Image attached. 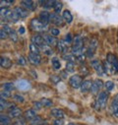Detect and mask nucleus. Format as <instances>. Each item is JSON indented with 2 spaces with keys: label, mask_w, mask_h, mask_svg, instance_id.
I'll return each instance as SVG.
<instances>
[{
  "label": "nucleus",
  "mask_w": 118,
  "mask_h": 125,
  "mask_svg": "<svg viewBox=\"0 0 118 125\" xmlns=\"http://www.w3.org/2000/svg\"><path fill=\"white\" fill-rule=\"evenodd\" d=\"M62 7H63V4L62 2H59V1H55V4L53 6V10H54V13L56 14H59L62 10Z\"/></svg>",
  "instance_id": "cd10ccee"
},
{
  "label": "nucleus",
  "mask_w": 118,
  "mask_h": 125,
  "mask_svg": "<svg viewBox=\"0 0 118 125\" xmlns=\"http://www.w3.org/2000/svg\"><path fill=\"white\" fill-rule=\"evenodd\" d=\"M17 87L19 90H22V91H27L28 89L31 88V85H30L29 82L25 81V80H21L17 83Z\"/></svg>",
  "instance_id": "5701e85b"
},
{
  "label": "nucleus",
  "mask_w": 118,
  "mask_h": 125,
  "mask_svg": "<svg viewBox=\"0 0 118 125\" xmlns=\"http://www.w3.org/2000/svg\"><path fill=\"white\" fill-rule=\"evenodd\" d=\"M17 63L19 64V65H26L27 64V59L25 58V57H23V56H20L19 58H18V60H17Z\"/></svg>",
  "instance_id": "79ce46f5"
},
{
  "label": "nucleus",
  "mask_w": 118,
  "mask_h": 125,
  "mask_svg": "<svg viewBox=\"0 0 118 125\" xmlns=\"http://www.w3.org/2000/svg\"><path fill=\"white\" fill-rule=\"evenodd\" d=\"M104 87L106 88L107 91H112L114 89V83L112 81H107L105 84H104Z\"/></svg>",
  "instance_id": "4c0bfd02"
},
{
  "label": "nucleus",
  "mask_w": 118,
  "mask_h": 125,
  "mask_svg": "<svg viewBox=\"0 0 118 125\" xmlns=\"http://www.w3.org/2000/svg\"><path fill=\"white\" fill-rule=\"evenodd\" d=\"M73 40H74V38H72V35L69 33V34H67L66 36H65V42H67V43H71L72 42H73Z\"/></svg>",
  "instance_id": "a18cd8bd"
},
{
  "label": "nucleus",
  "mask_w": 118,
  "mask_h": 125,
  "mask_svg": "<svg viewBox=\"0 0 118 125\" xmlns=\"http://www.w3.org/2000/svg\"><path fill=\"white\" fill-rule=\"evenodd\" d=\"M40 50H41L44 54H46V55H51V54L53 53L51 46H49V45H47V44H44L42 47H40Z\"/></svg>",
  "instance_id": "c85d7f7f"
},
{
  "label": "nucleus",
  "mask_w": 118,
  "mask_h": 125,
  "mask_svg": "<svg viewBox=\"0 0 118 125\" xmlns=\"http://www.w3.org/2000/svg\"><path fill=\"white\" fill-rule=\"evenodd\" d=\"M42 37H43V40H44V42L47 45H49V46H52V45H55V44L57 45V42H56L55 38L53 36H51L50 34H45Z\"/></svg>",
  "instance_id": "ddd939ff"
},
{
  "label": "nucleus",
  "mask_w": 118,
  "mask_h": 125,
  "mask_svg": "<svg viewBox=\"0 0 118 125\" xmlns=\"http://www.w3.org/2000/svg\"><path fill=\"white\" fill-rule=\"evenodd\" d=\"M102 65H103V69H104L105 74H113V73H115L112 65L109 63V62H107L106 60L102 62Z\"/></svg>",
  "instance_id": "4be33fe9"
},
{
  "label": "nucleus",
  "mask_w": 118,
  "mask_h": 125,
  "mask_svg": "<svg viewBox=\"0 0 118 125\" xmlns=\"http://www.w3.org/2000/svg\"><path fill=\"white\" fill-rule=\"evenodd\" d=\"M10 97H11V94H10V92L5 91V90L1 92V98L6 99V98H10Z\"/></svg>",
  "instance_id": "49530a36"
},
{
  "label": "nucleus",
  "mask_w": 118,
  "mask_h": 125,
  "mask_svg": "<svg viewBox=\"0 0 118 125\" xmlns=\"http://www.w3.org/2000/svg\"><path fill=\"white\" fill-rule=\"evenodd\" d=\"M0 3H1V5H3V4H5V5H12L13 3H14V1L13 0H1L0 1Z\"/></svg>",
  "instance_id": "09e8293b"
},
{
  "label": "nucleus",
  "mask_w": 118,
  "mask_h": 125,
  "mask_svg": "<svg viewBox=\"0 0 118 125\" xmlns=\"http://www.w3.org/2000/svg\"><path fill=\"white\" fill-rule=\"evenodd\" d=\"M31 27L34 31H36V32H43V31H45V29H46V25L41 23L40 20L37 19V18H35L31 21Z\"/></svg>",
  "instance_id": "f03ea898"
},
{
  "label": "nucleus",
  "mask_w": 118,
  "mask_h": 125,
  "mask_svg": "<svg viewBox=\"0 0 118 125\" xmlns=\"http://www.w3.org/2000/svg\"><path fill=\"white\" fill-rule=\"evenodd\" d=\"M68 125H77V124H75V123H69Z\"/></svg>",
  "instance_id": "603ef678"
},
{
  "label": "nucleus",
  "mask_w": 118,
  "mask_h": 125,
  "mask_svg": "<svg viewBox=\"0 0 118 125\" xmlns=\"http://www.w3.org/2000/svg\"><path fill=\"white\" fill-rule=\"evenodd\" d=\"M21 4H22V7L25 8L26 10L34 11L37 8V3H35L32 0H23V1H21Z\"/></svg>",
  "instance_id": "1a4fd4ad"
},
{
  "label": "nucleus",
  "mask_w": 118,
  "mask_h": 125,
  "mask_svg": "<svg viewBox=\"0 0 118 125\" xmlns=\"http://www.w3.org/2000/svg\"><path fill=\"white\" fill-rule=\"evenodd\" d=\"M28 61L32 65H39V64H40V62H41V56H40V54L30 53L29 56H28Z\"/></svg>",
  "instance_id": "39448f33"
},
{
  "label": "nucleus",
  "mask_w": 118,
  "mask_h": 125,
  "mask_svg": "<svg viewBox=\"0 0 118 125\" xmlns=\"http://www.w3.org/2000/svg\"><path fill=\"white\" fill-rule=\"evenodd\" d=\"M0 124H1V125H11L10 117L8 115L1 114V115H0Z\"/></svg>",
  "instance_id": "393cba45"
},
{
  "label": "nucleus",
  "mask_w": 118,
  "mask_h": 125,
  "mask_svg": "<svg viewBox=\"0 0 118 125\" xmlns=\"http://www.w3.org/2000/svg\"><path fill=\"white\" fill-rule=\"evenodd\" d=\"M57 49L58 51L62 53L63 55L64 54H67V51H68V45H67V42L64 41V40H60L57 42Z\"/></svg>",
  "instance_id": "6e6552de"
},
{
  "label": "nucleus",
  "mask_w": 118,
  "mask_h": 125,
  "mask_svg": "<svg viewBox=\"0 0 118 125\" xmlns=\"http://www.w3.org/2000/svg\"><path fill=\"white\" fill-rule=\"evenodd\" d=\"M50 81L54 84H57L58 82H60V76H51L50 77Z\"/></svg>",
  "instance_id": "de8ad7c7"
},
{
  "label": "nucleus",
  "mask_w": 118,
  "mask_h": 125,
  "mask_svg": "<svg viewBox=\"0 0 118 125\" xmlns=\"http://www.w3.org/2000/svg\"><path fill=\"white\" fill-rule=\"evenodd\" d=\"M39 3L41 4L45 8H51V7L53 8V6L55 4V1H39Z\"/></svg>",
  "instance_id": "72a5a7b5"
},
{
  "label": "nucleus",
  "mask_w": 118,
  "mask_h": 125,
  "mask_svg": "<svg viewBox=\"0 0 118 125\" xmlns=\"http://www.w3.org/2000/svg\"><path fill=\"white\" fill-rule=\"evenodd\" d=\"M51 115L54 116L56 119H63L65 116V113L60 108H52L51 109Z\"/></svg>",
  "instance_id": "dca6fc26"
},
{
  "label": "nucleus",
  "mask_w": 118,
  "mask_h": 125,
  "mask_svg": "<svg viewBox=\"0 0 118 125\" xmlns=\"http://www.w3.org/2000/svg\"><path fill=\"white\" fill-rule=\"evenodd\" d=\"M11 125H15V124H14V123H12V124H11Z\"/></svg>",
  "instance_id": "864d4df0"
},
{
  "label": "nucleus",
  "mask_w": 118,
  "mask_h": 125,
  "mask_svg": "<svg viewBox=\"0 0 118 125\" xmlns=\"http://www.w3.org/2000/svg\"><path fill=\"white\" fill-rule=\"evenodd\" d=\"M3 88H4V90H5V91L11 92V91H13V90H14L15 86H14V84H13V83L7 82V83H4V84H3Z\"/></svg>",
  "instance_id": "c9c22d12"
},
{
  "label": "nucleus",
  "mask_w": 118,
  "mask_h": 125,
  "mask_svg": "<svg viewBox=\"0 0 118 125\" xmlns=\"http://www.w3.org/2000/svg\"><path fill=\"white\" fill-rule=\"evenodd\" d=\"M40 48L39 46H37L34 43L30 44V53H34V54H39L40 53Z\"/></svg>",
  "instance_id": "bb28decb"
},
{
  "label": "nucleus",
  "mask_w": 118,
  "mask_h": 125,
  "mask_svg": "<svg viewBox=\"0 0 118 125\" xmlns=\"http://www.w3.org/2000/svg\"><path fill=\"white\" fill-rule=\"evenodd\" d=\"M7 105H8V103L5 101V99L1 98V100H0V109L3 110L5 108H7Z\"/></svg>",
  "instance_id": "ea45409f"
},
{
  "label": "nucleus",
  "mask_w": 118,
  "mask_h": 125,
  "mask_svg": "<svg viewBox=\"0 0 118 125\" xmlns=\"http://www.w3.org/2000/svg\"><path fill=\"white\" fill-rule=\"evenodd\" d=\"M62 18H63V20H64L66 23H68V24H70V23L73 21V16H72V14H71V12H70L69 10H64V11H63V13H62Z\"/></svg>",
  "instance_id": "b1692460"
},
{
  "label": "nucleus",
  "mask_w": 118,
  "mask_h": 125,
  "mask_svg": "<svg viewBox=\"0 0 118 125\" xmlns=\"http://www.w3.org/2000/svg\"><path fill=\"white\" fill-rule=\"evenodd\" d=\"M33 106H34V109L35 110H39V109H41L42 104H41L40 102H34L33 103Z\"/></svg>",
  "instance_id": "c03bdc74"
},
{
  "label": "nucleus",
  "mask_w": 118,
  "mask_h": 125,
  "mask_svg": "<svg viewBox=\"0 0 118 125\" xmlns=\"http://www.w3.org/2000/svg\"><path fill=\"white\" fill-rule=\"evenodd\" d=\"M37 116H38V115H37V112H36L35 109H29V110L25 111V113H24V117H25V119L31 120V121H32L33 119H35Z\"/></svg>",
  "instance_id": "6ab92c4d"
},
{
  "label": "nucleus",
  "mask_w": 118,
  "mask_h": 125,
  "mask_svg": "<svg viewBox=\"0 0 118 125\" xmlns=\"http://www.w3.org/2000/svg\"><path fill=\"white\" fill-rule=\"evenodd\" d=\"M102 86H103V82L101 80H98V79L95 80L93 82V87H92V90H91L92 93L93 94H98V91L102 88Z\"/></svg>",
  "instance_id": "4468645a"
},
{
  "label": "nucleus",
  "mask_w": 118,
  "mask_h": 125,
  "mask_svg": "<svg viewBox=\"0 0 118 125\" xmlns=\"http://www.w3.org/2000/svg\"><path fill=\"white\" fill-rule=\"evenodd\" d=\"M84 45H83V40L80 36H76L73 40V45H72V50H80L83 49Z\"/></svg>",
  "instance_id": "0eeeda50"
},
{
  "label": "nucleus",
  "mask_w": 118,
  "mask_h": 125,
  "mask_svg": "<svg viewBox=\"0 0 118 125\" xmlns=\"http://www.w3.org/2000/svg\"><path fill=\"white\" fill-rule=\"evenodd\" d=\"M111 112H112L113 116L118 118V95L116 96V98L113 99V101L111 103Z\"/></svg>",
  "instance_id": "2eb2a0df"
},
{
  "label": "nucleus",
  "mask_w": 118,
  "mask_h": 125,
  "mask_svg": "<svg viewBox=\"0 0 118 125\" xmlns=\"http://www.w3.org/2000/svg\"><path fill=\"white\" fill-rule=\"evenodd\" d=\"M50 22L52 24H54L55 26H62L63 25V18L61 16H59V14L53 13V14H51Z\"/></svg>",
  "instance_id": "f8f14e48"
},
{
  "label": "nucleus",
  "mask_w": 118,
  "mask_h": 125,
  "mask_svg": "<svg viewBox=\"0 0 118 125\" xmlns=\"http://www.w3.org/2000/svg\"><path fill=\"white\" fill-rule=\"evenodd\" d=\"M14 10L17 12V14L19 15V17L22 18V19L27 18V17L29 16V12H28V10H26V9L23 8V7H19V6H18V7H16Z\"/></svg>",
  "instance_id": "aec40b11"
},
{
  "label": "nucleus",
  "mask_w": 118,
  "mask_h": 125,
  "mask_svg": "<svg viewBox=\"0 0 118 125\" xmlns=\"http://www.w3.org/2000/svg\"><path fill=\"white\" fill-rule=\"evenodd\" d=\"M98 45V41L94 39V40H92V41H91V42H90V47H88V48H91V49H93L94 51H96V49H97Z\"/></svg>",
  "instance_id": "e433bc0d"
},
{
  "label": "nucleus",
  "mask_w": 118,
  "mask_h": 125,
  "mask_svg": "<svg viewBox=\"0 0 118 125\" xmlns=\"http://www.w3.org/2000/svg\"><path fill=\"white\" fill-rule=\"evenodd\" d=\"M9 38L11 39V41L12 42H18V35H17V33L15 32V31L12 29L11 30V32H10V34H9Z\"/></svg>",
  "instance_id": "f704fd0d"
},
{
  "label": "nucleus",
  "mask_w": 118,
  "mask_h": 125,
  "mask_svg": "<svg viewBox=\"0 0 118 125\" xmlns=\"http://www.w3.org/2000/svg\"><path fill=\"white\" fill-rule=\"evenodd\" d=\"M108 100V93L107 92H100L99 95L97 99L96 102V109H99V108H104L106 106V103Z\"/></svg>",
  "instance_id": "f257e3e1"
},
{
  "label": "nucleus",
  "mask_w": 118,
  "mask_h": 125,
  "mask_svg": "<svg viewBox=\"0 0 118 125\" xmlns=\"http://www.w3.org/2000/svg\"><path fill=\"white\" fill-rule=\"evenodd\" d=\"M18 32H19L21 35L24 34V33H25V28H24V27H20V28L18 29Z\"/></svg>",
  "instance_id": "3c124183"
},
{
  "label": "nucleus",
  "mask_w": 118,
  "mask_h": 125,
  "mask_svg": "<svg viewBox=\"0 0 118 125\" xmlns=\"http://www.w3.org/2000/svg\"><path fill=\"white\" fill-rule=\"evenodd\" d=\"M75 71V63L73 62H67L66 64V72L68 73H73Z\"/></svg>",
  "instance_id": "473e14b6"
},
{
  "label": "nucleus",
  "mask_w": 118,
  "mask_h": 125,
  "mask_svg": "<svg viewBox=\"0 0 118 125\" xmlns=\"http://www.w3.org/2000/svg\"><path fill=\"white\" fill-rule=\"evenodd\" d=\"M0 65H1V67L2 68H4V69H8V68H10L11 66H12V61L8 58V57H1L0 58Z\"/></svg>",
  "instance_id": "a211bd4d"
},
{
  "label": "nucleus",
  "mask_w": 118,
  "mask_h": 125,
  "mask_svg": "<svg viewBox=\"0 0 118 125\" xmlns=\"http://www.w3.org/2000/svg\"><path fill=\"white\" fill-rule=\"evenodd\" d=\"M91 66L96 70V72H97L98 75H103V74H105L104 69H103V65H102V63H100L98 60H93V61L91 62Z\"/></svg>",
  "instance_id": "20e7f679"
},
{
  "label": "nucleus",
  "mask_w": 118,
  "mask_h": 125,
  "mask_svg": "<svg viewBox=\"0 0 118 125\" xmlns=\"http://www.w3.org/2000/svg\"><path fill=\"white\" fill-rule=\"evenodd\" d=\"M62 57H63V59L64 60H66L67 62H73V63H75V60L77 59L72 53H67V54H64V55H62Z\"/></svg>",
  "instance_id": "c756f323"
},
{
  "label": "nucleus",
  "mask_w": 118,
  "mask_h": 125,
  "mask_svg": "<svg viewBox=\"0 0 118 125\" xmlns=\"http://www.w3.org/2000/svg\"><path fill=\"white\" fill-rule=\"evenodd\" d=\"M31 41H32V43L36 44L39 48L42 47L44 44H46L45 42H44V40H43V37L40 36V35H35V36H33L32 39H31Z\"/></svg>",
  "instance_id": "423d86ee"
},
{
  "label": "nucleus",
  "mask_w": 118,
  "mask_h": 125,
  "mask_svg": "<svg viewBox=\"0 0 118 125\" xmlns=\"http://www.w3.org/2000/svg\"><path fill=\"white\" fill-rule=\"evenodd\" d=\"M7 38H9V35H8V33L6 32V31L2 28L1 30H0V39H1V40H5Z\"/></svg>",
  "instance_id": "58836bf2"
},
{
  "label": "nucleus",
  "mask_w": 118,
  "mask_h": 125,
  "mask_svg": "<svg viewBox=\"0 0 118 125\" xmlns=\"http://www.w3.org/2000/svg\"><path fill=\"white\" fill-rule=\"evenodd\" d=\"M39 20H40V22L41 23H43L44 25H48V23L50 22V19H51V14L49 13V12H47V11H41L40 13H39Z\"/></svg>",
  "instance_id": "9d476101"
},
{
  "label": "nucleus",
  "mask_w": 118,
  "mask_h": 125,
  "mask_svg": "<svg viewBox=\"0 0 118 125\" xmlns=\"http://www.w3.org/2000/svg\"><path fill=\"white\" fill-rule=\"evenodd\" d=\"M63 124H64L63 119H55L53 121V125H63Z\"/></svg>",
  "instance_id": "8fccbe9b"
},
{
  "label": "nucleus",
  "mask_w": 118,
  "mask_h": 125,
  "mask_svg": "<svg viewBox=\"0 0 118 125\" xmlns=\"http://www.w3.org/2000/svg\"><path fill=\"white\" fill-rule=\"evenodd\" d=\"M12 11L8 8H5V7H1L0 9V14H1V19L4 18V20H9L10 18V15H11Z\"/></svg>",
  "instance_id": "412c9836"
},
{
  "label": "nucleus",
  "mask_w": 118,
  "mask_h": 125,
  "mask_svg": "<svg viewBox=\"0 0 118 125\" xmlns=\"http://www.w3.org/2000/svg\"><path fill=\"white\" fill-rule=\"evenodd\" d=\"M39 102L41 103L42 106H44V107H51V106H52V104H53L52 101H51V100H49V99H41Z\"/></svg>",
  "instance_id": "2f4dec72"
},
{
  "label": "nucleus",
  "mask_w": 118,
  "mask_h": 125,
  "mask_svg": "<svg viewBox=\"0 0 118 125\" xmlns=\"http://www.w3.org/2000/svg\"><path fill=\"white\" fill-rule=\"evenodd\" d=\"M21 114H22V110H21V108H19L18 106H16V107L10 109L9 112H8V116H9L10 118H18V117L21 116Z\"/></svg>",
  "instance_id": "f3484780"
},
{
  "label": "nucleus",
  "mask_w": 118,
  "mask_h": 125,
  "mask_svg": "<svg viewBox=\"0 0 118 125\" xmlns=\"http://www.w3.org/2000/svg\"><path fill=\"white\" fill-rule=\"evenodd\" d=\"M51 64H52L53 69H55V70H59V69L61 68V63H60V61H59V59L56 58V57H53V58L51 59Z\"/></svg>",
  "instance_id": "a878e982"
},
{
  "label": "nucleus",
  "mask_w": 118,
  "mask_h": 125,
  "mask_svg": "<svg viewBox=\"0 0 118 125\" xmlns=\"http://www.w3.org/2000/svg\"><path fill=\"white\" fill-rule=\"evenodd\" d=\"M21 18L19 17V15L17 14V12L15 10H12V13L10 15V18H9V21L13 22V23H17Z\"/></svg>",
  "instance_id": "7c9ffc66"
},
{
  "label": "nucleus",
  "mask_w": 118,
  "mask_h": 125,
  "mask_svg": "<svg viewBox=\"0 0 118 125\" xmlns=\"http://www.w3.org/2000/svg\"><path fill=\"white\" fill-rule=\"evenodd\" d=\"M92 87H93V82L91 80H85L83 81L80 89L82 93H88L92 90Z\"/></svg>",
  "instance_id": "9b49d317"
},
{
  "label": "nucleus",
  "mask_w": 118,
  "mask_h": 125,
  "mask_svg": "<svg viewBox=\"0 0 118 125\" xmlns=\"http://www.w3.org/2000/svg\"><path fill=\"white\" fill-rule=\"evenodd\" d=\"M13 100L16 101V102H18V103H24V101H25L24 97L21 96V95H15V96H13Z\"/></svg>",
  "instance_id": "37998d69"
},
{
  "label": "nucleus",
  "mask_w": 118,
  "mask_h": 125,
  "mask_svg": "<svg viewBox=\"0 0 118 125\" xmlns=\"http://www.w3.org/2000/svg\"><path fill=\"white\" fill-rule=\"evenodd\" d=\"M82 83H83V79H82V77L79 76V75H73V76H71L70 79H69V85H70L72 88H74V89H79V88H81Z\"/></svg>",
  "instance_id": "7ed1b4c3"
},
{
  "label": "nucleus",
  "mask_w": 118,
  "mask_h": 125,
  "mask_svg": "<svg viewBox=\"0 0 118 125\" xmlns=\"http://www.w3.org/2000/svg\"><path fill=\"white\" fill-rule=\"evenodd\" d=\"M59 34H60V31H59V29H57V28H51L50 29V35L51 36L57 37V36H59Z\"/></svg>",
  "instance_id": "a19ab883"
}]
</instances>
